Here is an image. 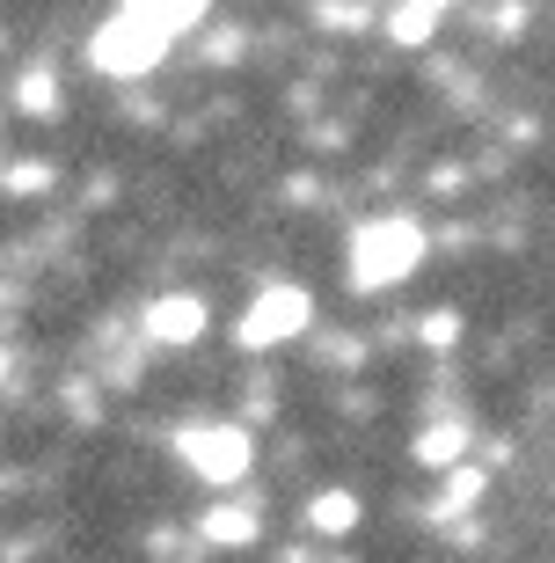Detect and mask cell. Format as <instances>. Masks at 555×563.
Listing matches in <instances>:
<instances>
[{
  "mask_svg": "<svg viewBox=\"0 0 555 563\" xmlns=\"http://www.w3.org/2000/svg\"><path fill=\"white\" fill-rule=\"evenodd\" d=\"M424 264V228L410 212H380L366 228L351 234V286L358 292H380V286H402V278Z\"/></svg>",
  "mask_w": 555,
  "mask_h": 563,
  "instance_id": "1",
  "label": "cell"
},
{
  "mask_svg": "<svg viewBox=\"0 0 555 563\" xmlns=\"http://www.w3.org/2000/svg\"><path fill=\"white\" fill-rule=\"evenodd\" d=\"M176 454H184V468L198 483H242L256 446H248L242 424H184V432H176Z\"/></svg>",
  "mask_w": 555,
  "mask_h": 563,
  "instance_id": "2",
  "label": "cell"
},
{
  "mask_svg": "<svg viewBox=\"0 0 555 563\" xmlns=\"http://www.w3.org/2000/svg\"><path fill=\"white\" fill-rule=\"evenodd\" d=\"M314 322V300L308 286H264L256 300L242 308V322H234V336H242L248 352H270V344H292V336Z\"/></svg>",
  "mask_w": 555,
  "mask_h": 563,
  "instance_id": "3",
  "label": "cell"
},
{
  "mask_svg": "<svg viewBox=\"0 0 555 563\" xmlns=\"http://www.w3.org/2000/svg\"><path fill=\"white\" fill-rule=\"evenodd\" d=\"M162 52H168V37L154 30V22H140V15L103 22V30H96V44H88V59L103 66V74H118V81L154 74V66H162Z\"/></svg>",
  "mask_w": 555,
  "mask_h": 563,
  "instance_id": "4",
  "label": "cell"
},
{
  "mask_svg": "<svg viewBox=\"0 0 555 563\" xmlns=\"http://www.w3.org/2000/svg\"><path fill=\"white\" fill-rule=\"evenodd\" d=\"M146 336H154V344H198V336H206V300H198V292L154 300V308H146Z\"/></svg>",
  "mask_w": 555,
  "mask_h": 563,
  "instance_id": "5",
  "label": "cell"
},
{
  "mask_svg": "<svg viewBox=\"0 0 555 563\" xmlns=\"http://www.w3.org/2000/svg\"><path fill=\"white\" fill-rule=\"evenodd\" d=\"M453 0H395V15H388V37L395 44H424L432 37V22L446 15Z\"/></svg>",
  "mask_w": 555,
  "mask_h": 563,
  "instance_id": "6",
  "label": "cell"
},
{
  "mask_svg": "<svg viewBox=\"0 0 555 563\" xmlns=\"http://www.w3.org/2000/svg\"><path fill=\"white\" fill-rule=\"evenodd\" d=\"M124 15L154 22L162 37H176V30H190V22L206 15V0H124Z\"/></svg>",
  "mask_w": 555,
  "mask_h": 563,
  "instance_id": "7",
  "label": "cell"
},
{
  "mask_svg": "<svg viewBox=\"0 0 555 563\" xmlns=\"http://www.w3.org/2000/svg\"><path fill=\"white\" fill-rule=\"evenodd\" d=\"M206 542H220V549L256 542V505H212L206 512Z\"/></svg>",
  "mask_w": 555,
  "mask_h": 563,
  "instance_id": "8",
  "label": "cell"
},
{
  "mask_svg": "<svg viewBox=\"0 0 555 563\" xmlns=\"http://www.w3.org/2000/svg\"><path fill=\"white\" fill-rule=\"evenodd\" d=\"M460 446H468V424H432V432L417 439V461H424V468H453Z\"/></svg>",
  "mask_w": 555,
  "mask_h": 563,
  "instance_id": "9",
  "label": "cell"
},
{
  "mask_svg": "<svg viewBox=\"0 0 555 563\" xmlns=\"http://www.w3.org/2000/svg\"><path fill=\"white\" fill-rule=\"evenodd\" d=\"M322 534H344V527H358V498H344V490H330V498H314V512H308Z\"/></svg>",
  "mask_w": 555,
  "mask_h": 563,
  "instance_id": "10",
  "label": "cell"
},
{
  "mask_svg": "<svg viewBox=\"0 0 555 563\" xmlns=\"http://www.w3.org/2000/svg\"><path fill=\"white\" fill-rule=\"evenodd\" d=\"M475 498H482V468H453L446 490H439V512H468Z\"/></svg>",
  "mask_w": 555,
  "mask_h": 563,
  "instance_id": "11",
  "label": "cell"
},
{
  "mask_svg": "<svg viewBox=\"0 0 555 563\" xmlns=\"http://www.w3.org/2000/svg\"><path fill=\"white\" fill-rule=\"evenodd\" d=\"M453 330H460L453 314H432V322H424V336H432V344H453Z\"/></svg>",
  "mask_w": 555,
  "mask_h": 563,
  "instance_id": "12",
  "label": "cell"
}]
</instances>
